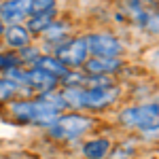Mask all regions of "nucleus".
<instances>
[{
  "mask_svg": "<svg viewBox=\"0 0 159 159\" xmlns=\"http://www.w3.org/2000/svg\"><path fill=\"white\" fill-rule=\"evenodd\" d=\"M11 112L28 123H36V125H53L57 119V110L49 106L43 98L38 100H19L11 104Z\"/></svg>",
  "mask_w": 159,
  "mask_h": 159,
  "instance_id": "1",
  "label": "nucleus"
},
{
  "mask_svg": "<svg viewBox=\"0 0 159 159\" xmlns=\"http://www.w3.org/2000/svg\"><path fill=\"white\" fill-rule=\"evenodd\" d=\"M91 125H93V121L87 115H64V117H57L53 125H49V132L53 138L74 140L79 136L87 134L91 129Z\"/></svg>",
  "mask_w": 159,
  "mask_h": 159,
  "instance_id": "2",
  "label": "nucleus"
},
{
  "mask_svg": "<svg viewBox=\"0 0 159 159\" xmlns=\"http://www.w3.org/2000/svg\"><path fill=\"white\" fill-rule=\"evenodd\" d=\"M119 121L127 127H140V129H147V132L157 127V102L125 108L119 115Z\"/></svg>",
  "mask_w": 159,
  "mask_h": 159,
  "instance_id": "3",
  "label": "nucleus"
},
{
  "mask_svg": "<svg viewBox=\"0 0 159 159\" xmlns=\"http://www.w3.org/2000/svg\"><path fill=\"white\" fill-rule=\"evenodd\" d=\"M87 55H89V51H87V43L85 38H70V40H66V43H61L55 47V60H60L66 68H81L83 64L87 61Z\"/></svg>",
  "mask_w": 159,
  "mask_h": 159,
  "instance_id": "4",
  "label": "nucleus"
},
{
  "mask_svg": "<svg viewBox=\"0 0 159 159\" xmlns=\"http://www.w3.org/2000/svg\"><path fill=\"white\" fill-rule=\"evenodd\" d=\"M119 98V89L115 85L110 87H91V89H83L81 96V108H91V110H102L110 106L112 102Z\"/></svg>",
  "mask_w": 159,
  "mask_h": 159,
  "instance_id": "5",
  "label": "nucleus"
},
{
  "mask_svg": "<svg viewBox=\"0 0 159 159\" xmlns=\"http://www.w3.org/2000/svg\"><path fill=\"white\" fill-rule=\"evenodd\" d=\"M87 51L93 53V57H117L123 51V45L117 36L110 34H89L85 38Z\"/></svg>",
  "mask_w": 159,
  "mask_h": 159,
  "instance_id": "6",
  "label": "nucleus"
},
{
  "mask_svg": "<svg viewBox=\"0 0 159 159\" xmlns=\"http://www.w3.org/2000/svg\"><path fill=\"white\" fill-rule=\"evenodd\" d=\"M30 15V0H4L0 4V21L17 25Z\"/></svg>",
  "mask_w": 159,
  "mask_h": 159,
  "instance_id": "7",
  "label": "nucleus"
},
{
  "mask_svg": "<svg viewBox=\"0 0 159 159\" xmlns=\"http://www.w3.org/2000/svg\"><path fill=\"white\" fill-rule=\"evenodd\" d=\"M24 85H28L30 89H38L43 93H47V91H53L55 89L57 79L47 74V72H43V70H38V68H32V70H25Z\"/></svg>",
  "mask_w": 159,
  "mask_h": 159,
  "instance_id": "8",
  "label": "nucleus"
},
{
  "mask_svg": "<svg viewBox=\"0 0 159 159\" xmlns=\"http://www.w3.org/2000/svg\"><path fill=\"white\" fill-rule=\"evenodd\" d=\"M83 66H85V70L89 74H102L104 76V74L119 70L121 68V60H117V57H91Z\"/></svg>",
  "mask_w": 159,
  "mask_h": 159,
  "instance_id": "9",
  "label": "nucleus"
},
{
  "mask_svg": "<svg viewBox=\"0 0 159 159\" xmlns=\"http://www.w3.org/2000/svg\"><path fill=\"white\" fill-rule=\"evenodd\" d=\"M110 151V142L106 138H93L83 144V155L87 159H104Z\"/></svg>",
  "mask_w": 159,
  "mask_h": 159,
  "instance_id": "10",
  "label": "nucleus"
},
{
  "mask_svg": "<svg viewBox=\"0 0 159 159\" xmlns=\"http://www.w3.org/2000/svg\"><path fill=\"white\" fill-rule=\"evenodd\" d=\"M4 36H7V43L11 47H17V49H24V47H28V43H30V32L21 24L4 28Z\"/></svg>",
  "mask_w": 159,
  "mask_h": 159,
  "instance_id": "11",
  "label": "nucleus"
},
{
  "mask_svg": "<svg viewBox=\"0 0 159 159\" xmlns=\"http://www.w3.org/2000/svg\"><path fill=\"white\" fill-rule=\"evenodd\" d=\"M34 68H38V70H43V72H47V74H51V76H64L66 74V66L61 64L60 60H55L53 55H40L36 61H34Z\"/></svg>",
  "mask_w": 159,
  "mask_h": 159,
  "instance_id": "12",
  "label": "nucleus"
},
{
  "mask_svg": "<svg viewBox=\"0 0 159 159\" xmlns=\"http://www.w3.org/2000/svg\"><path fill=\"white\" fill-rule=\"evenodd\" d=\"M51 21H55V11H49V13H43V15H34V17H30L28 19V25H25V30L30 32H45L47 28H49Z\"/></svg>",
  "mask_w": 159,
  "mask_h": 159,
  "instance_id": "13",
  "label": "nucleus"
},
{
  "mask_svg": "<svg viewBox=\"0 0 159 159\" xmlns=\"http://www.w3.org/2000/svg\"><path fill=\"white\" fill-rule=\"evenodd\" d=\"M24 89L19 83H15L7 76H0V102H7V100H13L15 96H19Z\"/></svg>",
  "mask_w": 159,
  "mask_h": 159,
  "instance_id": "14",
  "label": "nucleus"
},
{
  "mask_svg": "<svg viewBox=\"0 0 159 159\" xmlns=\"http://www.w3.org/2000/svg\"><path fill=\"white\" fill-rule=\"evenodd\" d=\"M66 32H68L66 21H51L49 28L45 30V38L47 40H60L61 36H66Z\"/></svg>",
  "mask_w": 159,
  "mask_h": 159,
  "instance_id": "15",
  "label": "nucleus"
},
{
  "mask_svg": "<svg viewBox=\"0 0 159 159\" xmlns=\"http://www.w3.org/2000/svg\"><path fill=\"white\" fill-rule=\"evenodd\" d=\"M55 11V0H30V17Z\"/></svg>",
  "mask_w": 159,
  "mask_h": 159,
  "instance_id": "16",
  "label": "nucleus"
},
{
  "mask_svg": "<svg viewBox=\"0 0 159 159\" xmlns=\"http://www.w3.org/2000/svg\"><path fill=\"white\" fill-rule=\"evenodd\" d=\"M19 66V57L15 53H0V70H9Z\"/></svg>",
  "mask_w": 159,
  "mask_h": 159,
  "instance_id": "17",
  "label": "nucleus"
},
{
  "mask_svg": "<svg viewBox=\"0 0 159 159\" xmlns=\"http://www.w3.org/2000/svg\"><path fill=\"white\" fill-rule=\"evenodd\" d=\"M40 57V53H38V49L36 47H24V49H19V61L21 60H25V61H34Z\"/></svg>",
  "mask_w": 159,
  "mask_h": 159,
  "instance_id": "18",
  "label": "nucleus"
},
{
  "mask_svg": "<svg viewBox=\"0 0 159 159\" xmlns=\"http://www.w3.org/2000/svg\"><path fill=\"white\" fill-rule=\"evenodd\" d=\"M0 34H4V24L0 21Z\"/></svg>",
  "mask_w": 159,
  "mask_h": 159,
  "instance_id": "19",
  "label": "nucleus"
}]
</instances>
